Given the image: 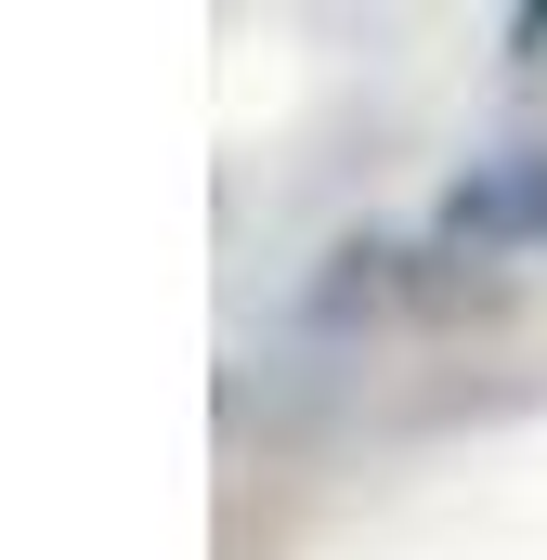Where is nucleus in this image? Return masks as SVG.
I'll return each instance as SVG.
<instances>
[{
    "label": "nucleus",
    "instance_id": "f257e3e1",
    "mask_svg": "<svg viewBox=\"0 0 547 560\" xmlns=\"http://www.w3.org/2000/svg\"><path fill=\"white\" fill-rule=\"evenodd\" d=\"M443 235L456 248H547V156H496L443 196Z\"/></svg>",
    "mask_w": 547,
    "mask_h": 560
}]
</instances>
